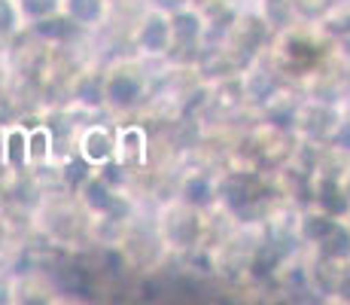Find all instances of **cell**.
Masks as SVG:
<instances>
[{
  "label": "cell",
  "instance_id": "6",
  "mask_svg": "<svg viewBox=\"0 0 350 305\" xmlns=\"http://www.w3.org/2000/svg\"><path fill=\"white\" fill-rule=\"evenodd\" d=\"M43 156H49V132H33L31 138H28V159L31 162H37V159H43Z\"/></svg>",
  "mask_w": 350,
  "mask_h": 305
},
{
  "label": "cell",
  "instance_id": "1",
  "mask_svg": "<svg viewBox=\"0 0 350 305\" xmlns=\"http://www.w3.org/2000/svg\"><path fill=\"white\" fill-rule=\"evenodd\" d=\"M83 156L92 162V165H104V162L113 156V141L107 138V132L95 128V132L85 134L83 138Z\"/></svg>",
  "mask_w": 350,
  "mask_h": 305
},
{
  "label": "cell",
  "instance_id": "9",
  "mask_svg": "<svg viewBox=\"0 0 350 305\" xmlns=\"http://www.w3.org/2000/svg\"><path fill=\"white\" fill-rule=\"evenodd\" d=\"M335 144L350 153V122H341L338 125V132H335Z\"/></svg>",
  "mask_w": 350,
  "mask_h": 305
},
{
  "label": "cell",
  "instance_id": "8",
  "mask_svg": "<svg viewBox=\"0 0 350 305\" xmlns=\"http://www.w3.org/2000/svg\"><path fill=\"white\" fill-rule=\"evenodd\" d=\"M89 202H92V205H98V208H107V205H110V195H107L104 186L92 183V186H89Z\"/></svg>",
  "mask_w": 350,
  "mask_h": 305
},
{
  "label": "cell",
  "instance_id": "5",
  "mask_svg": "<svg viewBox=\"0 0 350 305\" xmlns=\"http://www.w3.org/2000/svg\"><path fill=\"white\" fill-rule=\"evenodd\" d=\"M67 10H70V16L77 19V22H92L100 12V6H98V0H70Z\"/></svg>",
  "mask_w": 350,
  "mask_h": 305
},
{
  "label": "cell",
  "instance_id": "2",
  "mask_svg": "<svg viewBox=\"0 0 350 305\" xmlns=\"http://www.w3.org/2000/svg\"><path fill=\"white\" fill-rule=\"evenodd\" d=\"M146 156V138L140 128H125L119 134V159L122 162H144Z\"/></svg>",
  "mask_w": 350,
  "mask_h": 305
},
{
  "label": "cell",
  "instance_id": "7",
  "mask_svg": "<svg viewBox=\"0 0 350 305\" xmlns=\"http://www.w3.org/2000/svg\"><path fill=\"white\" fill-rule=\"evenodd\" d=\"M10 159L12 162H22V159H28V141L22 138V132H12V138H10Z\"/></svg>",
  "mask_w": 350,
  "mask_h": 305
},
{
  "label": "cell",
  "instance_id": "3",
  "mask_svg": "<svg viewBox=\"0 0 350 305\" xmlns=\"http://www.w3.org/2000/svg\"><path fill=\"white\" fill-rule=\"evenodd\" d=\"M167 22H161V19H152L150 25H144V31H140V46L150 52H159L161 46L167 43Z\"/></svg>",
  "mask_w": 350,
  "mask_h": 305
},
{
  "label": "cell",
  "instance_id": "4",
  "mask_svg": "<svg viewBox=\"0 0 350 305\" xmlns=\"http://www.w3.org/2000/svg\"><path fill=\"white\" fill-rule=\"evenodd\" d=\"M137 92H140V86H137V80H131V77H116L110 83V98L116 101V104H131L134 98H137Z\"/></svg>",
  "mask_w": 350,
  "mask_h": 305
},
{
  "label": "cell",
  "instance_id": "10",
  "mask_svg": "<svg viewBox=\"0 0 350 305\" xmlns=\"http://www.w3.org/2000/svg\"><path fill=\"white\" fill-rule=\"evenodd\" d=\"M338 293H341V300H347L350 302V266L341 272V281H338Z\"/></svg>",
  "mask_w": 350,
  "mask_h": 305
}]
</instances>
